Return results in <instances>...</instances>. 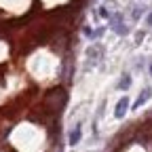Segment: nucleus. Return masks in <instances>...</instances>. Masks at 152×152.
<instances>
[{
  "label": "nucleus",
  "instance_id": "423d86ee",
  "mask_svg": "<svg viewBox=\"0 0 152 152\" xmlns=\"http://www.w3.org/2000/svg\"><path fill=\"white\" fill-rule=\"evenodd\" d=\"M150 74H152V68H150Z\"/></svg>",
  "mask_w": 152,
  "mask_h": 152
},
{
  "label": "nucleus",
  "instance_id": "20e7f679",
  "mask_svg": "<svg viewBox=\"0 0 152 152\" xmlns=\"http://www.w3.org/2000/svg\"><path fill=\"white\" fill-rule=\"evenodd\" d=\"M129 87H131V76L125 74V76H123V80H121V85H118V89H129Z\"/></svg>",
  "mask_w": 152,
  "mask_h": 152
},
{
  "label": "nucleus",
  "instance_id": "f257e3e1",
  "mask_svg": "<svg viewBox=\"0 0 152 152\" xmlns=\"http://www.w3.org/2000/svg\"><path fill=\"white\" fill-rule=\"evenodd\" d=\"M127 110H129V97L125 95V97H121V99H118L116 110H114V116H116V118H123L125 114H127Z\"/></svg>",
  "mask_w": 152,
  "mask_h": 152
},
{
  "label": "nucleus",
  "instance_id": "39448f33",
  "mask_svg": "<svg viewBox=\"0 0 152 152\" xmlns=\"http://www.w3.org/2000/svg\"><path fill=\"white\" fill-rule=\"evenodd\" d=\"M148 26H152V15H150V17H148Z\"/></svg>",
  "mask_w": 152,
  "mask_h": 152
},
{
  "label": "nucleus",
  "instance_id": "f03ea898",
  "mask_svg": "<svg viewBox=\"0 0 152 152\" xmlns=\"http://www.w3.org/2000/svg\"><path fill=\"white\" fill-rule=\"evenodd\" d=\"M150 95H152V89H150V87H144V89H142V93H140V97H137V102H135V106H133V108H140L142 104H146V102L150 99Z\"/></svg>",
  "mask_w": 152,
  "mask_h": 152
},
{
  "label": "nucleus",
  "instance_id": "7ed1b4c3",
  "mask_svg": "<svg viewBox=\"0 0 152 152\" xmlns=\"http://www.w3.org/2000/svg\"><path fill=\"white\" fill-rule=\"evenodd\" d=\"M78 142H80V125L76 127L72 133H70V146H76Z\"/></svg>",
  "mask_w": 152,
  "mask_h": 152
}]
</instances>
